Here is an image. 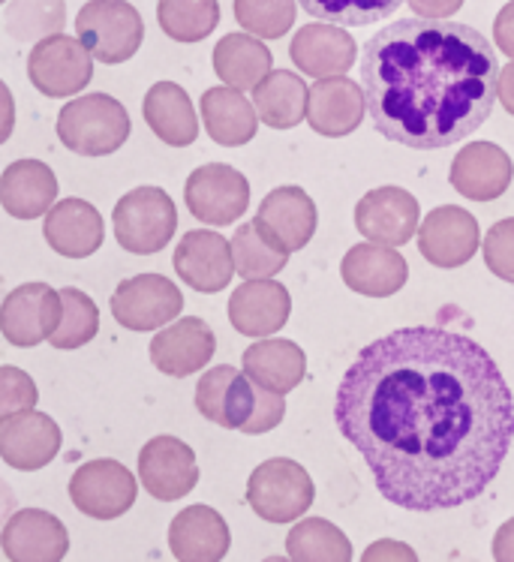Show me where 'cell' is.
<instances>
[{
	"mask_svg": "<svg viewBox=\"0 0 514 562\" xmlns=\"http://www.w3.org/2000/svg\"><path fill=\"white\" fill-rule=\"evenodd\" d=\"M334 422L379 494L427 515L491 487L512 451L514 397L484 346L415 325L358 352L337 385Z\"/></svg>",
	"mask_w": 514,
	"mask_h": 562,
	"instance_id": "1",
	"label": "cell"
},
{
	"mask_svg": "<svg viewBox=\"0 0 514 562\" xmlns=\"http://www.w3.org/2000/svg\"><path fill=\"white\" fill-rule=\"evenodd\" d=\"M491 40L451 19H400L361 48V91L379 136L412 150L469 138L500 100Z\"/></svg>",
	"mask_w": 514,
	"mask_h": 562,
	"instance_id": "2",
	"label": "cell"
},
{
	"mask_svg": "<svg viewBox=\"0 0 514 562\" xmlns=\"http://www.w3.org/2000/svg\"><path fill=\"white\" fill-rule=\"evenodd\" d=\"M57 138L79 157H109L130 138V115L109 93H88L60 109Z\"/></svg>",
	"mask_w": 514,
	"mask_h": 562,
	"instance_id": "3",
	"label": "cell"
},
{
	"mask_svg": "<svg viewBox=\"0 0 514 562\" xmlns=\"http://www.w3.org/2000/svg\"><path fill=\"white\" fill-rule=\"evenodd\" d=\"M114 238L133 256L160 252L178 229V211L160 187H136L114 205Z\"/></svg>",
	"mask_w": 514,
	"mask_h": 562,
	"instance_id": "4",
	"label": "cell"
},
{
	"mask_svg": "<svg viewBox=\"0 0 514 562\" xmlns=\"http://www.w3.org/2000/svg\"><path fill=\"white\" fill-rule=\"evenodd\" d=\"M316 499L308 470L289 458H271L253 470L247 482V503L265 524H292Z\"/></svg>",
	"mask_w": 514,
	"mask_h": 562,
	"instance_id": "5",
	"label": "cell"
},
{
	"mask_svg": "<svg viewBox=\"0 0 514 562\" xmlns=\"http://www.w3.org/2000/svg\"><path fill=\"white\" fill-rule=\"evenodd\" d=\"M76 34L100 64H124L145 43V22L126 0H88L76 15Z\"/></svg>",
	"mask_w": 514,
	"mask_h": 562,
	"instance_id": "6",
	"label": "cell"
},
{
	"mask_svg": "<svg viewBox=\"0 0 514 562\" xmlns=\"http://www.w3.org/2000/svg\"><path fill=\"white\" fill-rule=\"evenodd\" d=\"M27 79L48 100L85 91L93 79L91 48L67 34L46 36L27 58Z\"/></svg>",
	"mask_w": 514,
	"mask_h": 562,
	"instance_id": "7",
	"label": "cell"
},
{
	"mask_svg": "<svg viewBox=\"0 0 514 562\" xmlns=\"http://www.w3.org/2000/svg\"><path fill=\"white\" fill-rule=\"evenodd\" d=\"M109 307L126 331H157L181 316L183 295L169 277L138 274L114 289Z\"/></svg>",
	"mask_w": 514,
	"mask_h": 562,
	"instance_id": "8",
	"label": "cell"
},
{
	"mask_svg": "<svg viewBox=\"0 0 514 562\" xmlns=\"http://www.w3.org/2000/svg\"><path fill=\"white\" fill-rule=\"evenodd\" d=\"M136 479L118 460H88L69 479V499L81 515L93 520H114L136 503Z\"/></svg>",
	"mask_w": 514,
	"mask_h": 562,
	"instance_id": "9",
	"label": "cell"
},
{
	"mask_svg": "<svg viewBox=\"0 0 514 562\" xmlns=\"http://www.w3.org/2000/svg\"><path fill=\"white\" fill-rule=\"evenodd\" d=\"M183 199L195 220L208 226H228L250 207V184L226 162H208L187 178Z\"/></svg>",
	"mask_w": 514,
	"mask_h": 562,
	"instance_id": "10",
	"label": "cell"
},
{
	"mask_svg": "<svg viewBox=\"0 0 514 562\" xmlns=\"http://www.w3.org/2000/svg\"><path fill=\"white\" fill-rule=\"evenodd\" d=\"M64 319V299L48 283H24L12 289L0 307V331L7 344L34 349L57 331Z\"/></svg>",
	"mask_w": 514,
	"mask_h": 562,
	"instance_id": "11",
	"label": "cell"
},
{
	"mask_svg": "<svg viewBox=\"0 0 514 562\" xmlns=\"http://www.w3.org/2000/svg\"><path fill=\"white\" fill-rule=\"evenodd\" d=\"M262 385H256L247 373L232 364L211 368L195 385V409L205 415L211 425L226 430H247L256 415Z\"/></svg>",
	"mask_w": 514,
	"mask_h": 562,
	"instance_id": "12",
	"label": "cell"
},
{
	"mask_svg": "<svg viewBox=\"0 0 514 562\" xmlns=\"http://www.w3.org/2000/svg\"><path fill=\"white\" fill-rule=\"evenodd\" d=\"M138 479L154 499L175 503L199 484L193 448L178 437H154L138 451Z\"/></svg>",
	"mask_w": 514,
	"mask_h": 562,
	"instance_id": "13",
	"label": "cell"
},
{
	"mask_svg": "<svg viewBox=\"0 0 514 562\" xmlns=\"http://www.w3.org/2000/svg\"><path fill=\"white\" fill-rule=\"evenodd\" d=\"M418 199L403 187H377L355 205V226L367 241L400 247L418 235Z\"/></svg>",
	"mask_w": 514,
	"mask_h": 562,
	"instance_id": "14",
	"label": "cell"
},
{
	"mask_svg": "<svg viewBox=\"0 0 514 562\" xmlns=\"http://www.w3.org/2000/svg\"><path fill=\"white\" fill-rule=\"evenodd\" d=\"M175 271L190 289L214 295L220 289H226L232 283V274L238 271L232 241L211 229L187 232L181 244L175 247Z\"/></svg>",
	"mask_w": 514,
	"mask_h": 562,
	"instance_id": "15",
	"label": "cell"
},
{
	"mask_svg": "<svg viewBox=\"0 0 514 562\" xmlns=\"http://www.w3.org/2000/svg\"><path fill=\"white\" fill-rule=\"evenodd\" d=\"M481 244L476 217L457 205H443L431 211L418 226V250L436 268H460L467 265Z\"/></svg>",
	"mask_w": 514,
	"mask_h": 562,
	"instance_id": "16",
	"label": "cell"
},
{
	"mask_svg": "<svg viewBox=\"0 0 514 562\" xmlns=\"http://www.w3.org/2000/svg\"><path fill=\"white\" fill-rule=\"evenodd\" d=\"M512 157L493 142H469L467 148L457 150V157L451 160V172H448L451 187L472 202L500 199L512 184Z\"/></svg>",
	"mask_w": 514,
	"mask_h": 562,
	"instance_id": "17",
	"label": "cell"
},
{
	"mask_svg": "<svg viewBox=\"0 0 514 562\" xmlns=\"http://www.w3.org/2000/svg\"><path fill=\"white\" fill-rule=\"evenodd\" d=\"M60 427L46 413H19L0 422V458L7 467L36 472L60 451Z\"/></svg>",
	"mask_w": 514,
	"mask_h": 562,
	"instance_id": "18",
	"label": "cell"
},
{
	"mask_svg": "<svg viewBox=\"0 0 514 562\" xmlns=\"http://www.w3.org/2000/svg\"><path fill=\"white\" fill-rule=\"evenodd\" d=\"M0 544L12 562H60L69 551V532L43 508H22L7 520Z\"/></svg>",
	"mask_w": 514,
	"mask_h": 562,
	"instance_id": "19",
	"label": "cell"
},
{
	"mask_svg": "<svg viewBox=\"0 0 514 562\" xmlns=\"http://www.w3.org/2000/svg\"><path fill=\"white\" fill-rule=\"evenodd\" d=\"M214 349H217V337L211 325L205 319L187 316L171 322L166 331H157V337L150 340V361L166 376L183 379L205 368Z\"/></svg>",
	"mask_w": 514,
	"mask_h": 562,
	"instance_id": "20",
	"label": "cell"
},
{
	"mask_svg": "<svg viewBox=\"0 0 514 562\" xmlns=\"http://www.w3.org/2000/svg\"><path fill=\"white\" fill-rule=\"evenodd\" d=\"M343 283L367 295V299H389L398 295L400 289L410 280V265L398 250H391L389 244H358L343 256L340 265Z\"/></svg>",
	"mask_w": 514,
	"mask_h": 562,
	"instance_id": "21",
	"label": "cell"
},
{
	"mask_svg": "<svg viewBox=\"0 0 514 562\" xmlns=\"http://www.w3.org/2000/svg\"><path fill=\"white\" fill-rule=\"evenodd\" d=\"M289 55L301 72L313 79H332V76H346L355 67L358 46L340 24L313 22L292 36Z\"/></svg>",
	"mask_w": 514,
	"mask_h": 562,
	"instance_id": "22",
	"label": "cell"
},
{
	"mask_svg": "<svg viewBox=\"0 0 514 562\" xmlns=\"http://www.w3.org/2000/svg\"><path fill=\"white\" fill-rule=\"evenodd\" d=\"M292 313V299L283 283L265 280H247L241 283L228 299V322L244 337H271L280 331Z\"/></svg>",
	"mask_w": 514,
	"mask_h": 562,
	"instance_id": "23",
	"label": "cell"
},
{
	"mask_svg": "<svg viewBox=\"0 0 514 562\" xmlns=\"http://www.w3.org/2000/svg\"><path fill=\"white\" fill-rule=\"evenodd\" d=\"M367 115V100L361 91V81L332 76L316 81L310 88L308 124L313 133L325 138H343L355 133Z\"/></svg>",
	"mask_w": 514,
	"mask_h": 562,
	"instance_id": "24",
	"label": "cell"
},
{
	"mask_svg": "<svg viewBox=\"0 0 514 562\" xmlns=\"http://www.w3.org/2000/svg\"><path fill=\"white\" fill-rule=\"evenodd\" d=\"M46 244L64 259H88L103 247L105 223L100 211L85 199H64L46 214Z\"/></svg>",
	"mask_w": 514,
	"mask_h": 562,
	"instance_id": "25",
	"label": "cell"
},
{
	"mask_svg": "<svg viewBox=\"0 0 514 562\" xmlns=\"http://www.w3.org/2000/svg\"><path fill=\"white\" fill-rule=\"evenodd\" d=\"M232 532L211 505H190L169 527V551L181 562H217L228 553Z\"/></svg>",
	"mask_w": 514,
	"mask_h": 562,
	"instance_id": "26",
	"label": "cell"
},
{
	"mask_svg": "<svg viewBox=\"0 0 514 562\" xmlns=\"http://www.w3.org/2000/svg\"><path fill=\"white\" fill-rule=\"evenodd\" d=\"M57 178L46 162L15 160L0 175V202L15 220H36L55 207Z\"/></svg>",
	"mask_w": 514,
	"mask_h": 562,
	"instance_id": "27",
	"label": "cell"
},
{
	"mask_svg": "<svg viewBox=\"0 0 514 562\" xmlns=\"http://www.w3.org/2000/svg\"><path fill=\"white\" fill-rule=\"evenodd\" d=\"M142 115H145L150 133L171 148H187L199 138V115H195L193 100L175 81H157L145 93Z\"/></svg>",
	"mask_w": 514,
	"mask_h": 562,
	"instance_id": "28",
	"label": "cell"
},
{
	"mask_svg": "<svg viewBox=\"0 0 514 562\" xmlns=\"http://www.w3.org/2000/svg\"><path fill=\"white\" fill-rule=\"evenodd\" d=\"M244 373L256 385L286 394V391L301 385V379L308 373V356L292 340L262 337L259 344L247 346V352H244Z\"/></svg>",
	"mask_w": 514,
	"mask_h": 562,
	"instance_id": "29",
	"label": "cell"
},
{
	"mask_svg": "<svg viewBox=\"0 0 514 562\" xmlns=\"http://www.w3.org/2000/svg\"><path fill=\"white\" fill-rule=\"evenodd\" d=\"M202 117L208 136L223 148H241L256 136L259 112L238 88H211L202 93Z\"/></svg>",
	"mask_w": 514,
	"mask_h": 562,
	"instance_id": "30",
	"label": "cell"
},
{
	"mask_svg": "<svg viewBox=\"0 0 514 562\" xmlns=\"http://www.w3.org/2000/svg\"><path fill=\"white\" fill-rule=\"evenodd\" d=\"M256 217H262L292 252L308 247L310 238L316 235V220H320L313 199L295 184L275 187L262 199Z\"/></svg>",
	"mask_w": 514,
	"mask_h": 562,
	"instance_id": "31",
	"label": "cell"
},
{
	"mask_svg": "<svg viewBox=\"0 0 514 562\" xmlns=\"http://www.w3.org/2000/svg\"><path fill=\"white\" fill-rule=\"evenodd\" d=\"M253 103L271 130H292L301 121H308L310 88L301 81V76L289 69H271L253 88Z\"/></svg>",
	"mask_w": 514,
	"mask_h": 562,
	"instance_id": "32",
	"label": "cell"
},
{
	"mask_svg": "<svg viewBox=\"0 0 514 562\" xmlns=\"http://www.w3.org/2000/svg\"><path fill=\"white\" fill-rule=\"evenodd\" d=\"M271 67H275L271 48L259 36L226 34L214 46V72L228 88L253 91L271 72Z\"/></svg>",
	"mask_w": 514,
	"mask_h": 562,
	"instance_id": "33",
	"label": "cell"
},
{
	"mask_svg": "<svg viewBox=\"0 0 514 562\" xmlns=\"http://www.w3.org/2000/svg\"><path fill=\"white\" fill-rule=\"evenodd\" d=\"M232 252L244 280H265L283 271L292 250L277 238V232L262 217H256L250 223H241V229L232 235Z\"/></svg>",
	"mask_w": 514,
	"mask_h": 562,
	"instance_id": "34",
	"label": "cell"
},
{
	"mask_svg": "<svg viewBox=\"0 0 514 562\" xmlns=\"http://www.w3.org/2000/svg\"><path fill=\"white\" fill-rule=\"evenodd\" d=\"M286 553L295 562H349L353 544L325 517H308L289 529Z\"/></svg>",
	"mask_w": 514,
	"mask_h": 562,
	"instance_id": "35",
	"label": "cell"
},
{
	"mask_svg": "<svg viewBox=\"0 0 514 562\" xmlns=\"http://www.w3.org/2000/svg\"><path fill=\"white\" fill-rule=\"evenodd\" d=\"M157 22L175 43H202L217 31L220 0H160Z\"/></svg>",
	"mask_w": 514,
	"mask_h": 562,
	"instance_id": "36",
	"label": "cell"
},
{
	"mask_svg": "<svg viewBox=\"0 0 514 562\" xmlns=\"http://www.w3.org/2000/svg\"><path fill=\"white\" fill-rule=\"evenodd\" d=\"M3 22L15 40L40 43V40L64 31L67 7H64V0H10Z\"/></svg>",
	"mask_w": 514,
	"mask_h": 562,
	"instance_id": "37",
	"label": "cell"
},
{
	"mask_svg": "<svg viewBox=\"0 0 514 562\" xmlns=\"http://www.w3.org/2000/svg\"><path fill=\"white\" fill-rule=\"evenodd\" d=\"M310 19L340 24V27H367L389 19L406 0H298Z\"/></svg>",
	"mask_w": 514,
	"mask_h": 562,
	"instance_id": "38",
	"label": "cell"
},
{
	"mask_svg": "<svg viewBox=\"0 0 514 562\" xmlns=\"http://www.w3.org/2000/svg\"><path fill=\"white\" fill-rule=\"evenodd\" d=\"M60 299H64V319L57 325V331L48 337V344L55 349H79V346L91 344L100 331V311L91 295L69 286L60 289Z\"/></svg>",
	"mask_w": 514,
	"mask_h": 562,
	"instance_id": "39",
	"label": "cell"
},
{
	"mask_svg": "<svg viewBox=\"0 0 514 562\" xmlns=\"http://www.w3.org/2000/svg\"><path fill=\"white\" fill-rule=\"evenodd\" d=\"M298 0H235V19L259 40H280L295 24Z\"/></svg>",
	"mask_w": 514,
	"mask_h": 562,
	"instance_id": "40",
	"label": "cell"
},
{
	"mask_svg": "<svg viewBox=\"0 0 514 562\" xmlns=\"http://www.w3.org/2000/svg\"><path fill=\"white\" fill-rule=\"evenodd\" d=\"M484 265L491 268L505 283H514V217L493 223L491 232L484 235Z\"/></svg>",
	"mask_w": 514,
	"mask_h": 562,
	"instance_id": "41",
	"label": "cell"
},
{
	"mask_svg": "<svg viewBox=\"0 0 514 562\" xmlns=\"http://www.w3.org/2000/svg\"><path fill=\"white\" fill-rule=\"evenodd\" d=\"M36 403V385L34 379L27 376L24 370L0 368V422L12 418L19 413H31Z\"/></svg>",
	"mask_w": 514,
	"mask_h": 562,
	"instance_id": "42",
	"label": "cell"
},
{
	"mask_svg": "<svg viewBox=\"0 0 514 562\" xmlns=\"http://www.w3.org/2000/svg\"><path fill=\"white\" fill-rule=\"evenodd\" d=\"M493 43L505 52V58H514V0H509L493 19Z\"/></svg>",
	"mask_w": 514,
	"mask_h": 562,
	"instance_id": "43",
	"label": "cell"
},
{
	"mask_svg": "<svg viewBox=\"0 0 514 562\" xmlns=\"http://www.w3.org/2000/svg\"><path fill=\"white\" fill-rule=\"evenodd\" d=\"M406 3L415 15L424 19H451L463 7V0H406Z\"/></svg>",
	"mask_w": 514,
	"mask_h": 562,
	"instance_id": "44",
	"label": "cell"
},
{
	"mask_svg": "<svg viewBox=\"0 0 514 562\" xmlns=\"http://www.w3.org/2000/svg\"><path fill=\"white\" fill-rule=\"evenodd\" d=\"M391 557H398V560H418V553L406 548V544H400V541H377V544H370V551L365 553L367 562H377V560H391Z\"/></svg>",
	"mask_w": 514,
	"mask_h": 562,
	"instance_id": "45",
	"label": "cell"
},
{
	"mask_svg": "<svg viewBox=\"0 0 514 562\" xmlns=\"http://www.w3.org/2000/svg\"><path fill=\"white\" fill-rule=\"evenodd\" d=\"M493 560L514 562V517L505 520L503 527L496 529V536H493Z\"/></svg>",
	"mask_w": 514,
	"mask_h": 562,
	"instance_id": "46",
	"label": "cell"
},
{
	"mask_svg": "<svg viewBox=\"0 0 514 562\" xmlns=\"http://www.w3.org/2000/svg\"><path fill=\"white\" fill-rule=\"evenodd\" d=\"M500 103L509 115H514V64L500 72Z\"/></svg>",
	"mask_w": 514,
	"mask_h": 562,
	"instance_id": "47",
	"label": "cell"
}]
</instances>
